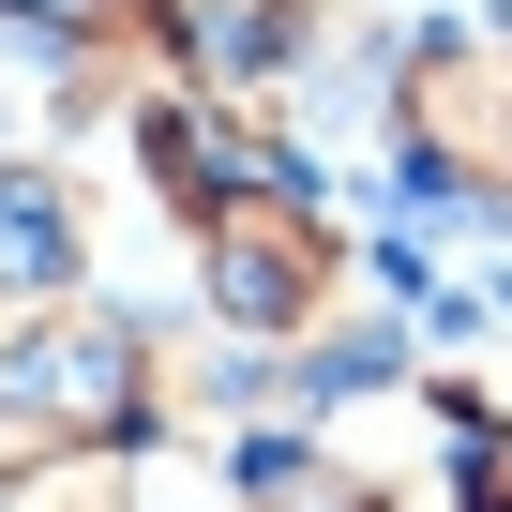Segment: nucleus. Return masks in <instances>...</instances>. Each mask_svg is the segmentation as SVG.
Returning a JSON list of instances; mask_svg holds the SVG:
<instances>
[{"mask_svg": "<svg viewBox=\"0 0 512 512\" xmlns=\"http://www.w3.org/2000/svg\"><path fill=\"white\" fill-rule=\"evenodd\" d=\"M91 287V196L31 151H0V332Z\"/></svg>", "mask_w": 512, "mask_h": 512, "instance_id": "obj_6", "label": "nucleus"}, {"mask_svg": "<svg viewBox=\"0 0 512 512\" xmlns=\"http://www.w3.org/2000/svg\"><path fill=\"white\" fill-rule=\"evenodd\" d=\"M76 452H151V317L91 287L0 332V482H46Z\"/></svg>", "mask_w": 512, "mask_h": 512, "instance_id": "obj_1", "label": "nucleus"}, {"mask_svg": "<svg viewBox=\"0 0 512 512\" xmlns=\"http://www.w3.org/2000/svg\"><path fill=\"white\" fill-rule=\"evenodd\" d=\"M226 512H407V497L317 422H241L226 437Z\"/></svg>", "mask_w": 512, "mask_h": 512, "instance_id": "obj_7", "label": "nucleus"}, {"mask_svg": "<svg viewBox=\"0 0 512 512\" xmlns=\"http://www.w3.org/2000/svg\"><path fill=\"white\" fill-rule=\"evenodd\" d=\"M0 31H16L31 61H61V46H121L136 0H0Z\"/></svg>", "mask_w": 512, "mask_h": 512, "instance_id": "obj_8", "label": "nucleus"}, {"mask_svg": "<svg viewBox=\"0 0 512 512\" xmlns=\"http://www.w3.org/2000/svg\"><path fill=\"white\" fill-rule=\"evenodd\" d=\"M392 166L512 211V16H422V31H392Z\"/></svg>", "mask_w": 512, "mask_h": 512, "instance_id": "obj_3", "label": "nucleus"}, {"mask_svg": "<svg viewBox=\"0 0 512 512\" xmlns=\"http://www.w3.org/2000/svg\"><path fill=\"white\" fill-rule=\"evenodd\" d=\"M497 16H512V0H497Z\"/></svg>", "mask_w": 512, "mask_h": 512, "instance_id": "obj_9", "label": "nucleus"}, {"mask_svg": "<svg viewBox=\"0 0 512 512\" xmlns=\"http://www.w3.org/2000/svg\"><path fill=\"white\" fill-rule=\"evenodd\" d=\"M136 31L166 76L196 91H241V106H287L317 76V46L347 31V0H136Z\"/></svg>", "mask_w": 512, "mask_h": 512, "instance_id": "obj_5", "label": "nucleus"}, {"mask_svg": "<svg viewBox=\"0 0 512 512\" xmlns=\"http://www.w3.org/2000/svg\"><path fill=\"white\" fill-rule=\"evenodd\" d=\"M121 151H136V181L196 226V211H226V196H272V181H317L302 166V136H287V106H241V91H196V76H166V61H136L121 76Z\"/></svg>", "mask_w": 512, "mask_h": 512, "instance_id": "obj_4", "label": "nucleus"}, {"mask_svg": "<svg viewBox=\"0 0 512 512\" xmlns=\"http://www.w3.org/2000/svg\"><path fill=\"white\" fill-rule=\"evenodd\" d=\"M181 241H196V317L241 332V347H317V332L362 302V226H347L317 181L226 196V211H196Z\"/></svg>", "mask_w": 512, "mask_h": 512, "instance_id": "obj_2", "label": "nucleus"}]
</instances>
